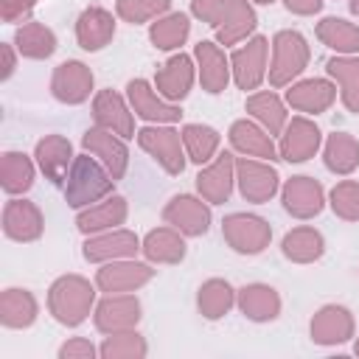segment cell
Wrapping results in <instances>:
<instances>
[{
    "mask_svg": "<svg viewBox=\"0 0 359 359\" xmlns=\"http://www.w3.org/2000/svg\"><path fill=\"white\" fill-rule=\"evenodd\" d=\"M90 303H93V289L81 278H62L50 289V309L59 323H67V325L81 323L90 311Z\"/></svg>",
    "mask_w": 359,
    "mask_h": 359,
    "instance_id": "1",
    "label": "cell"
},
{
    "mask_svg": "<svg viewBox=\"0 0 359 359\" xmlns=\"http://www.w3.org/2000/svg\"><path fill=\"white\" fill-rule=\"evenodd\" d=\"M272 45H275L272 48L275 50V62H272V70H269V81L272 84H283V81H289L292 76H297L306 67V59H309L306 39L297 31H280Z\"/></svg>",
    "mask_w": 359,
    "mask_h": 359,
    "instance_id": "2",
    "label": "cell"
},
{
    "mask_svg": "<svg viewBox=\"0 0 359 359\" xmlns=\"http://www.w3.org/2000/svg\"><path fill=\"white\" fill-rule=\"evenodd\" d=\"M109 188H112V180L90 157H79L76 160L73 177H70V185H67V196H70V205L73 208H81V205L95 202Z\"/></svg>",
    "mask_w": 359,
    "mask_h": 359,
    "instance_id": "3",
    "label": "cell"
},
{
    "mask_svg": "<svg viewBox=\"0 0 359 359\" xmlns=\"http://www.w3.org/2000/svg\"><path fill=\"white\" fill-rule=\"evenodd\" d=\"M224 238L233 244V250L238 252H261L269 241V224L258 216H247V213H233L224 219Z\"/></svg>",
    "mask_w": 359,
    "mask_h": 359,
    "instance_id": "4",
    "label": "cell"
},
{
    "mask_svg": "<svg viewBox=\"0 0 359 359\" xmlns=\"http://www.w3.org/2000/svg\"><path fill=\"white\" fill-rule=\"evenodd\" d=\"M163 216H165V222H171L174 227H180L188 236H202L210 224V210L194 196H174L168 202V208L163 210Z\"/></svg>",
    "mask_w": 359,
    "mask_h": 359,
    "instance_id": "5",
    "label": "cell"
},
{
    "mask_svg": "<svg viewBox=\"0 0 359 359\" xmlns=\"http://www.w3.org/2000/svg\"><path fill=\"white\" fill-rule=\"evenodd\" d=\"M283 205L289 213L309 219L323 208V188L311 177H292L283 188Z\"/></svg>",
    "mask_w": 359,
    "mask_h": 359,
    "instance_id": "6",
    "label": "cell"
},
{
    "mask_svg": "<svg viewBox=\"0 0 359 359\" xmlns=\"http://www.w3.org/2000/svg\"><path fill=\"white\" fill-rule=\"evenodd\" d=\"M76 36H79V42H81L84 50H101L115 36V20H112V14L104 11V8H98V6L87 8L79 17Z\"/></svg>",
    "mask_w": 359,
    "mask_h": 359,
    "instance_id": "7",
    "label": "cell"
},
{
    "mask_svg": "<svg viewBox=\"0 0 359 359\" xmlns=\"http://www.w3.org/2000/svg\"><path fill=\"white\" fill-rule=\"evenodd\" d=\"M137 140L146 151H151L165 165V171H171V174L182 171L185 163H182V151H180V135L174 129H143L137 135Z\"/></svg>",
    "mask_w": 359,
    "mask_h": 359,
    "instance_id": "8",
    "label": "cell"
},
{
    "mask_svg": "<svg viewBox=\"0 0 359 359\" xmlns=\"http://www.w3.org/2000/svg\"><path fill=\"white\" fill-rule=\"evenodd\" d=\"M90 87H93V73L81 62L59 65L56 79H53V93H56L59 101L79 104V101H84L90 95Z\"/></svg>",
    "mask_w": 359,
    "mask_h": 359,
    "instance_id": "9",
    "label": "cell"
},
{
    "mask_svg": "<svg viewBox=\"0 0 359 359\" xmlns=\"http://www.w3.org/2000/svg\"><path fill=\"white\" fill-rule=\"evenodd\" d=\"M264 62H266V42L261 36H255L252 42H247V48L233 53V65H236V81L241 90H255L258 81L264 79Z\"/></svg>",
    "mask_w": 359,
    "mask_h": 359,
    "instance_id": "10",
    "label": "cell"
},
{
    "mask_svg": "<svg viewBox=\"0 0 359 359\" xmlns=\"http://www.w3.org/2000/svg\"><path fill=\"white\" fill-rule=\"evenodd\" d=\"M317 146H320V132H317V126L309 123L306 118H294V121L289 123V132H286L283 143H280V154H283V160H289V163H303V160H309V157L317 151Z\"/></svg>",
    "mask_w": 359,
    "mask_h": 359,
    "instance_id": "11",
    "label": "cell"
},
{
    "mask_svg": "<svg viewBox=\"0 0 359 359\" xmlns=\"http://www.w3.org/2000/svg\"><path fill=\"white\" fill-rule=\"evenodd\" d=\"M238 185H241V194L252 202H264L275 194L278 188V174L264 165V163H255V160H241L238 163Z\"/></svg>",
    "mask_w": 359,
    "mask_h": 359,
    "instance_id": "12",
    "label": "cell"
},
{
    "mask_svg": "<svg viewBox=\"0 0 359 359\" xmlns=\"http://www.w3.org/2000/svg\"><path fill=\"white\" fill-rule=\"evenodd\" d=\"M126 90H129V101H132V107L140 118H146V121H177L180 118V109L165 104L160 95H154L149 81L132 79Z\"/></svg>",
    "mask_w": 359,
    "mask_h": 359,
    "instance_id": "13",
    "label": "cell"
},
{
    "mask_svg": "<svg viewBox=\"0 0 359 359\" xmlns=\"http://www.w3.org/2000/svg\"><path fill=\"white\" fill-rule=\"evenodd\" d=\"M115 132H109V129H90L87 135H84V146L93 151V154H98L101 160H104V165L109 168V174H112V180H118L121 174H123V168H126V146L118 140V137H112Z\"/></svg>",
    "mask_w": 359,
    "mask_h": 359,
    "instance_id": "14",
    "label": "cell"
},
{
    "mask_svg": "<svg viewBox=\"0 0 359 359\" xmlns=\"http://www.w3.org/2000/svg\"><path fill=\"white\" fill-rule=\"evenodd\" d=\"M216 28H219V39L224 45H230V42L241 39L247 31L255 28V14L247 6V0H224Z\"/></svg>",
    "mask_w": 359,
    "mask_h": 359,
    "instance_id": "15",
    "label": "cell"
},
{
    "mask_svg": "<svg viewBox=\"0 0 359 359\" xmlns=\"http://www.w3.org/2000/svg\"><path fill=\"white\" fill-rule=\"evenodd\" d=\"M137 317H140V306H137L135 297L126 294V297H109V300H104V303L98 306L95 323H98L101 331L118 334V331H123V328H132V325L137 323Z\"/></svg>",
    "mask_w": 359,
    "mask_h": 359,
    "instance_id": "16",
    "label": "cell"
},
{
    "mask_svg": "<svg viewBox=\"0 0 359 359\" xmlns=\"http://www.w3.org/2000/svg\"><path fill=\"white\" fill-rule=\"evenodd\" d=\"M230 185H233V160L227 151L219 154V160L196 177V188L208 202H224L230 196Z\"/></svg>",
    "mask_w": 359,
    "mask_h": 359,
    "instance_id": "17",
    "label": "cell"
},
{
    "mask_svg": "<svg viewBox=\"0 0 359 359\" xmlns=\"http://www.w3.org/2000/svg\"><path fill=\"white\" fill-rule=\"evenodd\" d=\"M95 118L109 132H115L121 137H132V115L126 112V104L121 101V95H115L112 90L98 93V98H95Z\"/></svg>",
    "mask_w": 359,
    "mask_h": 359,
    "instance_id": "18",
    "label": "cell"
},
{
    "mask_svg": "<svg viewBox=\"0 0 359 359\" xmlns=\"http://www.w3.org/2000/svg\"><path fill=\"white\" fill-rule=\"evenodd\" d=\"M151 278V269L146 264H109L98 272V286L107 292H126Z\"/></svg>",
    "mask_w": 359,
    "mask_h": 359,
    "instance_id": "19",
    "label": "cell"
},
{
    "mask_svg": "<svg viewBox=\"0 0 359 359\" xmlns=\"http://www.w3.org/2000/svg\"><path fill=\"white\" fill-rule=\"evenodd\" d=\"M194 70H191V59L188 56H174L168 65H163V70L157 73V90L165 98H185L188 87H191Z\"/></svg>",
    "mask_w": 359,
    "mask_h": 359,
    "instance_id": "20",
    "label": "cell"
},
{
    "mask_svg": "<svg viewBox=\"0 0 359 359\" xmlns=\"http://www.w3.org/2000/svg\"><path fill=\"white\" fill-rule=\"evenodd\" d=\"M351 334V317L339 306H325L311 320V337L317 342H342Z\"/></svg>",
    "mask_w": 359,
    "mask_h": 359,
    "instance_id": "21",
    "label": "cell"
},
{
    "mask_svg": "<svg viewBox=\"0 0 359 359\" xmlns=\"http://www.w3.org/2000/svg\"><path fill=\"white\" fill-rule=\"evenodd\" d=\"M196 56L202 62V84L208 87V93H222L224 84H227V62H224V53L213 42H199L196 45Z\"/></svg>",
    "mask_w": 359,
    "mask_h": 359,
    "instance_id": "22",
    "label": "cell"
},
{
    "mask_svg": "<svg viewBox=\"0 0 359 359\" xmlns=\"http://www.w3.org/2000/svg\"><path fill=\"white\" fill-rule=\"evenodd\" d=\"M230 140H233L236 149H241L252 157H275V146H272L269 135H264L250 121H236L233 129H230Z\"/></svg>",
    "mask_w": 359,
    "mask_h": 359,
    "instance_id": "23",
    "label": "cell"
},
{
    "mask_svg": "<svg viewBox=\"0 0 359 359\" xmlns=\"http://www.w3.org/2000/svg\"><path fill=\"white\" fill-rule=\"evenodd\" d=\"M331 101H334V87L328 81H320V79L303 81V84L289 90V104H294V107H300L306 112H320Z\"/></svg>",
    "mask_w": 359,
    "mask_h": 359,
    "instance_id": "24",
    "label": "cell"
},
{
    "mask_svg": "<svg viewBox=\"0 0 359 359\" xmlns=\"http://www.w3.org/2000/svg\"><path fill=\"white\" fill-rule=\"evenodd\" d=\"M241 309L250 320H272L280 309V300H278L275 289L255 283V286L241 289Z\"/></svg>",
    "mask_w": 359,
    "mask_h": 359,
    "instance_id": "25",
    "label": "cell"
},
{
    "mask_svg": "<svg viewBox=\"0 0 359 359\" xmlns=\"http://www.w3.org/2000/svg\"><path fill=\"white\" fill-rule=\"evenodd\" d=\"M283 255L292 261H314L323 255V236L311 227H297L283 238Z\"/></svg>",
    "mask_w": 359,
    "mask_h": 359,
    "instance_id": "26",
    "label": "cell"
},
{
    "mask_svg": "<svg viewBox=\"0 0 359 359\" xmlns=\"http://www.w3.org/2000/svg\"><path fill=\"white\" fill-rule=\"evenodd\" d=\"M317 34H320V39H323L328 48H334V50H342V53L359 50V28L351 25L348 20L328 17V20L320 22Z\"/></svg>",
    "mask_w": 359,
    "mask_h": 359,
    "instance_id": "27",
    "label": "cell"
},
{
    "mask_svg": "<svg viewBox=\"0 0 359 359\" xmlns=\"http://www.w3.org/2000/svg\"><path fill=\"white\" fill-rule=\"evenodd\" d=\"M36 157L42 163V171L53 182H62L65 168H67V160H70V143L62 140V137H45L36 146Z\"/></svg>",
    "mask_w": 359,
    "mask_h": 359,
    "instance_id": "28",
    "label": "cell"
},
{
    "mask_svg": "<svg viewBox=\"0 0 359 359\" xmlns=\"http://www.w3.org/2000/svg\"><path fill=\"white\" fill-rule=\"evenodd\" d=\"M356 163H359V143L345 132L331 135L325 146V165L337 174H348L351 168H356Z\"/></svg>",
    "mask_w": 359,
    "mask_h": 359,
    "instance_id": "29",
    "label": "cell"
},
{
    "mask_svg": "<svg viewBox=\"0 0 359 359\" xmlns=\"http://www.w3.org/2000/svg\"><path fill=\"white\" fill-rule=\"evenodd\" d=\"M126 216V205L121 196H112L107 199L104 205L87 210L79 216V230L81 233H93V230H104V227H112V224H121Z\"/></svg>",
    "mask_w": 359,
    "mask_h": 359,
    "instance_id": "30",
    "label": "cell"
},
{
    "mask_svg": "<svg viewBox=\"0 0 359 359\" xmlns=\"http://www.w3.org/2000/svg\"><path fill=\"white\" fill-rule=\"evenodd\" d=\"M143 250H146V255H149L151 261H168V264L182 261V255H185V244H182V238H180L177 233L165 230V227L151 230V233L146 236Z\"/></svg>",
    "mask_w": 359,
    "mask_h": 359,
    "instance_id": "31",
    "label": "cell"
},
{
    "mask_svg": "<svg viewBox=\"0 0 359 359\" xmlns=\"http://www.w3.org/2000/svg\"><path fill=\"white\" fill-rule=\"evenodd\" d=\"M137 250V238L132 233H112V236H104V238H93L84 244V258L87 261H95V258H107V255H132Z\"/></svg>",
    "mask_w": 359,
    "mask_h": 359,
    "instance_id": "32",
    "label": "cell"
},
{
    "mask_svg": "<svg viewBox=\"0 0 359 359\" xmlns=\"http://www.w3.org/2000/svg\"><path fill=\"white\" fill-rule=\"evenodd\" d=\"M247 109L269 129V135H278L280 126H283V121H286V109H283V104L278 101V95H272V93L250 95V98H247Z\"/></svg>",
    "mask_w": 359,
    "mask_h": 359,
    "instance_id": "33",
    "label": "cell"
},
{
    "mask_svg": "<svg viewBox=\"0 0 359 359\" xmlns=\"http://www.w3.org/2000/svg\"><path fill=\"white\" fill-rule=\"evenodd\" d=\"M328 73L342 81V98L345 104L359 112V59H331Z\"/></svg>",
    "mask_w": 359,
    "mask_h": 359,
    "instance_id": "34",
    "label": "cell"
},
{
    "mask_svg": "<svg viewBox=\"0 0 359 359\" xmlns=\"http://www.w3.org/2000/svg\"><path fill=\"white\" fill-rule=\"evenodd\" d=\"M182 140H185V146H188V151H191V160H196V163H208L210 154H213L216 146H219L216 129L199 126V123H188V126L182 129Z\"/></svg>",
    "mask_w": 359,
    "mask_h": 359,
    "instance_id": "35",
    "label": "cell"
},
{
    "mask_svg": "<svg viewBox=\"0 0 359 359\" xmlns=\"http://www.w3.org/2000/svg\"><path fill=\"white\" fill-rule=\"evenodd\" d=\"M230 306H233V289H230V283H224V280H208L199 289V309H202L205 317L216 320Z\"/></svg>",
    "mask_w": 359,
    "mask_h": 359,
    "instance_id": "36",
    "label": "cell"
},
{
    "mask_svg": "<svg viewBox=\"0 0 359 359\" xmlns=\"http://www.w3.org/2000/svg\"><path fill=\"white\" fill-rule=\"evenodd\" d=\"M188 36V17L185 14H168L165 20H157L151 25V42L163 50L177 48Z\"/></svg>",
    "mask_w": 359,
    "mask_h": 359,
    "instance_id": "37",
    "label": "cell"
},
{
    "mask_svg": "<svg viewBox=\"0 0 359 359\" xmlns=\"http://www.w3.org/2000/svg\"><path fill=\"white\" fill-rule=\"evenodd\" d=\"M17 42H20V50H22L25 56H50V53H53V48H56L53 34H50L48 28L36 25V22H31V25L20 28Z\"/></svg>",
    "mask_w": 359,
    "mask_h": 359,
    "instance_id": "38",
    "label": "cell"
},
{
    "mask_svg": "<svg viewBox=\"0 0 359 359\" xmlns=\"http://www.w3.org/2000/svg\"><path fill=\"white\" fill-rule=\"evenodd\" d=\"M8 208L20 216V219H14L11 213H6V233H8V236L17 230V224H22V238H34V236H39V230H42V219H39V210H36L34 205H28V202H11Z\"/></svg>",
    "mask_w": 359,
    "mask_h": 359,
    "instance_id": "39",
    "label": "cell"
},
{
    "mask_svg": "<svg viewBox=\"0 0 359 359\" xmlns=\"http://www.w3.org/2000/svg\"><path fill=\"white\" fill-rule=\"evenodd\" d=\"M331 205L345 219H359V182H339L331 191Z\"/></svg>",
    "mask_w": 359,
    "mask_h": 359,
    "instance_id": "40",
    "label": "cell"
},
{
    "mask_svg": "<svg viewBox=\"0 0 359 359\" xmlns=\"http://www.w3.org/2000/svg\"><path fill=\"white\" fill-rule=\"evenodd\" d=\"M168 8V0H118V14L129 22H143Z\"/></svg>",
    "mask_w": 359,
    "mask_h": 359,
    "instance_id": "41",
    "label": "cell"
},
{
    "mask_svg": "<svg viewBox=\"0 0 359 359\" xmlns=\"http://www.w3.org/2000/svg\"><path fill=\"white\" fill-rule=\"evenodd\" d=\"M6 191H25L31 185V163L25 154H6Z\"/></svg>",
    "mask_w": 359,
    "mask_h": 359,
    "instance_id": "42",
    "label": "cell"
},
{
    "mask_svg": "<svg viewBox=\"0 0 359 359\" xmlns=\"http://www.w3.org/2000/svg\"><path fill=\"white\" fill-rule=\"evenodd\" d=\"M286 6L294 14H314V11H320L323 0H286Z\"/></svg>",
    "mask_w": 359,
    "mask_h": 359,
    "instance_id": "43",
    "label": "cell"
},
{
    "mask_svg": "<svg viewBox=\"0 0 359 359\" xmlns=\"http://www.w3.org/2000/svg\"><path fill=\"white\" fill-rule=\"evenodd\" d=\"M59 353H62V356H73V353H81V356H93L95 351H93V345H90V342H81V339H76V342L65 345Z\"/></svg>",
    "mask_w": 359,
    "mask_h": 359,
    "instance_id": "44",
    "label": "cell"
},
{
    "mask_svg": "<svg viewBox=\"0 0 359 359\" xmlns=\"http://www.w3.org/2000/svg\"><path fill=\"white\" fill-rule=\"evenodd\" d=\"M351 8H353V11L359 14V0H353V3H351Z\"/></svg>",
    "mask_w": 359,
    "mask_h": 359,
    "instance_id": "45",
    "label": "cell"
},
{
    "mask_svg": "<svg viewBox=\"0 0 359 359\" xmlns=\"http://www.w3.org/2000/svg\"><path fill=\"white\" fill-rule=\"evenodd\" d=\"M258 3H272V0H258Z\"/></svg>",
    "mask_w": 359,
    "mask_h": 359,
    "instance_id": "46",
    "label": "cell"
},
{
    "mask_svg": "<svg viewBox=\"0 0 359 359\" xmlns=\"http://www.w3.org/2000/svg\"><path fill=\"white\" fill-rule=\"evenodd\" d=\"M356 353H359V342H356Z\"/></svg>",
    "mask_w": 359,
    "mask_h": 359,
    "instance_id": "47",
    "label": "cell"
}]
</instances>
